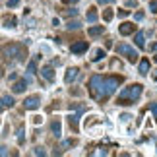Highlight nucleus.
<instances>
[{
    "instance_id": "1",
    "label": "nucleus",
    "mask_w": 157,
    "mask_h": 157,
    "mask_svg": "<svg viewBox=\"0 0 157 157\" xmlns=\"http://www.w3.org/2000/svg\"><path fill=\"white\" fill-rule=\"evenodd\" d=\"M122 76H93L89 80V91L97 101H107L122 83Z\"/></svg>"
},
{
    "instance_id": "2",
    "label": "nucleus",
    "mask_w": 157,
    "mask_h": 157,
    "mask_svg": "<svg viewBox=\"0 0 157 157\" xmlns=\"http://www.w3.org/2000/svg\"><path fill=\"white\" fill-rule=\"evenodd\" d=\"M140 95H142V86H140V83H132V86L124 87L122 91L118 93V101H117V103L118 105H132L134 101L140 99Z\"/></svg>"
},
{
    "instance_id": "3",
    "label": "nucleus",
    "mask_w": 157,
    "mask_h": 157,
    "mask_svg": "<svg viewBox=\"0 0 157 157\" xmlns=\"http://www.w3.org/2000/svg\"><path fill=\"white\" fill-rule=\"evenodd\" d=\"M2 54L8 60H17V62H23L27 56V49L23 45L20 43H10V45H6L4 49H2Z\"/></svg>"
},
{
    "instance_id": "4",
    "label": "nucleus",
    "mask_w": 157,
    "mask_h": 157,
    "mask_svg": "<svg viewBox=\"0 0 157 157\" xmlns=\"http://www.w3.org/2000/svg\"><path fill=\"white\" fill-rule=\"evenodd\" d=\"M117 52L118 54H122V56H126V60H128V62H138V56H140V54H138V51H134V47H130V45H118L117 47Z\"/></svg>"
},
{
    "instance_id": "5",
    "label": "nucleus",
    "mask_w": 157,
    "mask_h": 157,
    "mask_svg": "<svg viewBox=\"0 0 157 157\" xmlns=\"http://www.w3.org/2000/svg\"><path fill=\"white\" fill-rule=\"evenodd\" d=\"M39 105H41L39 95H31V97L23 99V109H27V111H35V109H39Z\"/></svg>"
},
{
    "instance_id": "6",
    "label": "nucleus",
    "mask_w": 157,
    "mask_h": 157,
    "mask_svg": "<svg viewBox=\"0 0 157 157\" xmlns=\"http://www.w3.org/2000/svg\"><path fill=\"white\" fill-rule=\"evenodd\" d=\"M89 49V43L87 41H78V43H74L70 47V51L74 52V54H82V52H86Z\"/></svg>"
},
{
    "instance_id": "7",
    "label": "nucleus",
    "mask_w": 157,
    "mask_h": 157,
    "mask_svg": "<svg viewBox=\"0 0 157 157\" xmlns=\"http://www.w3.org/2000/svg\"><path fill=\"white\" fill-rule=\"evenodd\" d=\"M27 86H29V78H27V80L21 78V80H17L14 86H12V91H14V93H21V91H25Z\"/></svg>"
},
{
    "instance_id": "8",
    "label": "nucleus",
    "mask_w": 157,
    "mask_h": 157,
    "mask_svg": "<svg viewBox=\"0 0 157 157\" xmlns=\"http://www.w3.org/2000/svg\"><path fill=\"white\" fill-rule=\"evenodd\" d=\"M134 29H136L134 23H128V21H126V23H122V25L118 27V33L120 35H132V33H134Z\"/></svg>"
},
{
    "instance_id": "9",
    "label": "nucleus",
    "mask_w": 157,
    "mask_h": 157,
    "mask_svg": "<svg viewBox=\"0 0 157 157\" xmlns=\"http://www.w3.org/2000/svg\"><path fill=\"white\" fill-rule=\"evenodd\" d=\"M78 76H80V70L78 68H68V72H66V83H72L74 80H78Z\"/></svg>"
},
{
    "instance_id": "10",
    "label": "nucleus",
    "mask_w": 157,
    "mask_h": 157,
    "mask_svg": "<svg viewBox=\"0 0 157 157\" xmlns=\"http://www.w3.org/2000/svg\"><path fill=\"white\" fill-rule=\"evenodd\" d=\"M80 114L82 113H74V114H70V117H68V122H70V128L72 130H74V132H78V122H80Z\"/></svg>"
},
{
    "instance_id": "11",
    "label": "nucleus",
    "mask_w": 157,
    "mask_h": 157,
    "mask_svg": "<svg viewBox=\"0 0 157 157\" xmlns=\"http://www.w3.org/2000/svg\"><path fill=\"white\" fill-rule=\"evenodd\" d=\"M51 132H52L56 138H60V134H62V126H60V120H58V118L51 122Z\"/></svg>"
},
{
    "instance_id": "12",
    "label": "nucleus",
    "mask_w": 157,
    "mask_h": 157,
    "mask_svg": "<svg viewBox=\"0 0 157 157\" xmlns=\"http://www.w3.org/2000/svg\"><path fill=\"white\" fill-rule=\"evenodd\" d=\"M41 74H43V78H45V80H49V82L54 80V70H52V66H45V68L41 70Z\"/></svg>"
},
{
    "instance_id": "13",
    "label": "nucleus",
    "mask_w": 157,
    "mask_h": 157,
    "mask_svg": "<svg viewBox=\"0 0 157 157\" xmlns=\"http://www.w3.org/2000/svg\"><path fill=\"white\" fill-rule=\"evenodd\" d=\"M136 45L140 47V49H144V47H146V33L144 31H140V33H136Z\"/></svg>"
},
{
    "instance_id": "14",
    "label": "nucleus",
    "mask_w": 157,
    "mask_h": 157,
    "mask_svg": "<svg viewBox=\"0 0 157 157\" xmlns=\"http://www.w3.org/2000/svg\"><path fill=\"white\" fill-rule=\"evenodd\" d=\"M103 31H105V25H97V27H89V29H87V33L91 35V37H95V35H101Z\"/></svg>"
},
{
    "instance_id": "15",
    "label": "nucleus",
    "mask_w": 157,
    "mask_h": 157,
    "mask_svg": "<svg viewBox=\"0 0 157 157\" xmlns=\"http://www.w3.org/2000/svg\"><path fill=\"white\" fill-rule=\"evenodd\" d=\"M147 72H149V60L144 58L142 62H140V74H142V76H146Z\"/></svg>"
},
{
    "instance_id": "16",
    "label": "nucleus",
    "mask_w": 157,
    "mask_h": 157,
    "mask_svg": "<svg viewBox=\"0 0 157 157\" xmlns=\"http://www.w3.org/2000/svg\"><path fill=\"white\" fill-rule=\"evenodd\" d=\"M86 20H87L89 23L97 21V12H95V8H89V12H87V16H86Z\"/></svg>"
},
{
    "instance_id": "17",
    "label": "nucleus",
    "mask_w": 157,
    "mask_h": 157,
    "mask_svg": "<svg viewBox=\"0 0 157 157\" xmlns=\"http://www.w3.org/2000/svg\"><path fill=\"white\" fill-rule=\"evenodd\" d=\"M105 56H107V52L103 49H97V51H95V54H93V62H99V60L105 58Z\"/></svg>"
},
{
    "instance_id": "18",
    "label": "nucleus",
    "mask_w": 157,
    "mask_h": 157,
    "mask_svg": "<svg viewBox=\"0 0 157 157\" xmlns=\"http://www.w3.org/2000/svg\"><path fill=\"white\" fill-rule=\"evenodd\" d=\"M16 23H17V20H16L14 16H10V17H6V20H4V25L6 27H16Z\"/></svg>"
},
{
    "instance_id": "19",
    "label": "nucleus",
    "mask_w": 157,
    "mask_h": 157,
    "mask_svg": "<svg viewBox=\"0 0 157 157\" xmlns=\"http://www.w3.org/2000/svg\"><path fill=\"white\" fill-rule=\"evenodd\" d=\"M2 101H4V107H14V97H10V95H4L2 97Z\"/></svg>"
},
{
    "instance_id": "20",
    "label": "nucleus",
    "mask_w": 157,
    "mask_h": 157,
    "mask_svg": "<svg viewBox=\"0 0 157 157\" xmlns=\"http://www.w3.org/2000/svg\"><path fill=\"white\" fill-rule=\"evenodd\" d=\"M27 74H29V76L37 74V66H35V62H29V64H27Z\"/></svg>"
},
{
    "instance_id": "21",
    "label": "nucleus",
    "mask_w": 157,
    "mask_h": 157,
    "mask_svg": "<svg viewBox=\"0 0 157 157\" xmlns=\"http://www.w3.org/2000/svg\"><path fill=\"white\" fill-rule=\"evenodd\" d=\"M113 16H114V14H113V10H105V12H103V20H105V21H111V20H113Z\"/></svg>"
},
{
    "instance_id": "22",
    "label": "nucleus",
    "mask_w": 157,
    "mask_h": 157,
    "mask_svg": "<svg viewBox=\"0 0 157 157\" xmlns=\"http://www.w3.org/2000/svg\"><path fill=\"white\" fill-rule=\"evenodd\" d=\"M66 27H68V29H80V21H68V25H66Z\"/></svg>"
},
{
    "instance_id": "23",
    "label": "nucleus",
    "mask_w": 157,
    "mask_h": 157,
    "mask_svg": "<svg viewBox=\"0 0 157 157\" xmlns=\"http://www.w3.org/2000/svg\"><path fill=\"white\" fill-rule=\"evenodd\" d=\"M149 10H151L153 14H157V0H149Z\"/></svg>"
},
{
    "instance_id": "24",
    "label": "nucleus",
    "mask_w": 157,
    "mask_h": 157,
    "mask_svg": "<svg viewBox=\"0 0 157 157\" xmlns=\"http://www.w3.org/2000/svg\"><path fill=\"white\" fill-rule=\"evenodd\" d=\"M126 8H138V0H126Z\"/></svg>"
},
{
    "instance_id": "25",
    "label": "nucleus",
    "mask_w": 157,
    "mask_h": 157,
    "mask_svg": "<svg viewBox=\"0 0 157 157\" xmlns=\"http://www.w3.org/2000/svg\"><path fill=\"white\" fill-rule=\"evenodd\" d=\"M23 140H25V136H23V128H20V130H17V142L23 144Z\"/></svg>"
},
{
    "instance_id": "26",
    "label": "nucleus",
    "mask_w": 157,
    "mask_h": 157,
    "mask_svg": "<svg viewBox=\"0 0 157 157\" xmlns=\"http://www.w3.org/2000/svg\"><path fill=\"white\" fill-rule=\"evenodd\" d=\"M20 4V0H8V8H16Z\"/></svg>"
},
{
    "instance_id": "27",
    "label": "nucleus",
    "mask_w": 157,
    "mask_h": 157,
    "mask_svg": "<svg viewBox=\"0 0 157 157\" xmlns=\"http://www.w3.org/2000/svg\"><path fill=\"white\" fill-rule=\"evenodd\" d=\"M64 14H66V16H76V14H78V10H76V8H70V10H66Z\"/></svg>"
},
{
    "instance_id": "28",
    "label": "nucleus",
    "mask_w": 157,
    "mask_h": 157,
    "mask_svg": "<svg viewBox=\"0 0 157 157\" xmlns=\"http://www.w3.org/2000/svg\"><path fill=\"white\" fill-rule=\"evenodd\" d=\"M134 20H136V21H140V20H144V12H136Z\"/></svg>"
},
{
    "instance_id": "29",
    "label": "nucleus",
    "mask_w": 157,
    "mask_h": 157,
    "mask_svg": "<svg viewBox=\"0 0 157 157\" xmlns=\"http://www.w3.org/2000/svg\"><path fill=\"white\" fill-rule=\"evenodd\" d=\"M118 17H128V10H118Z\"/></svg>"
},
{
    "instance_id": "30",
    "label": "nucleus",
    "mask_w": 157,
    "mask_h": 157,
    "mask_svg": "<svg viewBox=\"0 0 157 157\" xmlns=\"http://www.w3.org/2000/svg\"><path fill=\"white\" fill-rule=\"evenodd\" d=\"M2 155H10V151H8L4 146H0V157H2Z\"/></svg>"
},
{
    "instance_id": "31",
    "label": "nucleus",
    "mask_w": 157,
    "mask_h": 157,
    "mask_svg": "<svg viewBox=\"0 0 157 157\" xmlns=\"http://www.w3.org/2000/svg\"><path fill=\"white\" fill-rule=\"evenodd\" d=\"M35 155H45V149L43 147H35Z\"/></svg>"
},
{
    "instance_id": "32",
    "label": "nucleus",
    "mask_w": 157,
    "mask_h": 157,
    "mask_svg": "<svg viewBox=\"0 0 157 157\" xmlns=\"http://www.w3.org/2000/svg\"><path fill=\"white\" fill-rule=\"evenodd\" d=\"M151 113H153V117L157 118V103H151Z\"/></svg>"
},
{
    "instance_id": "33",
    "label": "nucleus",
    "mask_w": 157,
    "mask_h": 157,
    "mask_svg": "<svg viewBox=\"0 0 157 157\" xmlns=\"http://www.w3.org/2000/svg\"><path fill=\"white\" fill-rule=\"evenodd\" d=\"M120 118H122V122H128V120H130L132 117H130V114H122V117H120Z\"/></svg>"
},
{
    "instance_id": "34",
    "label": "nucleus",
    "mask_w": 157,
    "mask_h": 157,
    "mask_svg": "<svg viewBox=\"0 0 157 157\" xmlns=\"http://www.w3.org/2000/svg\"><path fill=\"white\" fill-rule=\"evenodd\" d=\"M8 78H10V80H12V82H16V80H17V74H16V72H12V74H10Z\"/></svg>"
},
{
    "instance_id": "35",
    "label": "nucleus",
    "mask_w": 157,
    "mask_h": 157,
    "mask_svg": "<svg viewBox=\"0 0 157 157\" xmlns=\"http://www.w3.org/2000/svg\"><path fill=\"white\" fill-rule=\"evenodd\" d=\"M97 2H99V4H113L114 0H97Z\"/></svg>"
},
{
    "instance_id": "36",
    "label": "nucleus",
    "mask_w": 157,
    "mask_h": 157,
    "mask_svg": "<svg viewBox=\"0 0 157 157\" xmlns=\"http://www.w3.org/2000/svg\"><path fill=\"white\" fill-rule=\"evenodd\" d=\"M62 2H64V4H76L78 0H62Z\"/></svg>"
},
{
    "instance_id": "37",
    "label": "nucleus",
    "mask_w": 157,
    "mask_h": 157,
    "mask_svg": "<svg viewBox=\"0 0 157 157\" xmlns=\"http://www.w3.org/2000/svg\"><path fill=\"white\" fill-rule=\"evenodd\" d=\"M4 109H6V107H4V101H2V99H0V113H2V111H4Z\"/></svg>"
},
{
    "instance_id": "38",
    "label": "nucleus",
    "mask_w": 157,
    "mask_h": 157,
    "mask_svg": "<svg viewBox=\"0 0 157 157\" xmlns=\"http://www.w3.org/2000/svg\"><path fill=\"white\" fill-rule=\"evenodd\" d=\"M149 51H157V43H153L151 47H149Z\"/></svg>"
},
{
    "instance_id": "39",
    "label": "nucleus",
    "mask_w": 157,
    "mask_h": 157,
    "mask_svg": "<svg viewBox=\"0 0 157 157\" xmlns=\"http://www.w3.org/2000/svg\"><path fill=\"white\" fill-rule=\"evenodd\" d=\"M153 60H155V62H157V56H155V58H153Z\"/></svg>"
},
{
    "instance_id": "40",
    "label": "nucleus",
    "mask_w": 157,
    "mask_h": 157,
    "mask_svg": "<svg viewBox=\"0 0 157 157\" xmlns=\"http://www.w3.org/2000/svg\"><path fill=\"white\" fill-rule=\"evenodd\" d=\"M155 78H157V72H155Z\"/></svg>"
}]
</instances>
